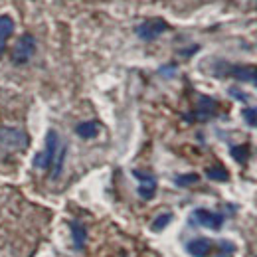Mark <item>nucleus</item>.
<instances>
[{"label":"nucleus","instance_id":"obj_1","mask_svg":"<svg viewBox=\"0 0 257 257\" xmlns=\"http://www.w3.org/2000/svg\"><path fill=\"white\" fill-rule=\"evenodd\" d=\"M58 150H60V137H58V133L56 131H47V135H46V148L34 157V168H38V170L51 168V164H54V161L58 157Z\"/></svg>","mask_w":257,"mask_h":257},{"label":"nucleus","instance_id":"obj_2","mask_svg":"<svg viewBox=\"0 0 257 257\" xmlns=\"http://www.w3.org/2000/svg\"><path fill=\"white\" fill-rule=\"evenodd\" d=\"M28 135L18 127H0V146L8 150H24L28 146Z\"/></svg>","mask_w":257,"mask_h":257},{"label":"nucleus","instance_id":"obj_3","mask_svg":"<svg viewBox=\"0 0 257 257\" xmlns=\"http://www.w3.org/2000/svg\"><path fill=\"white\" fill-rule=\"evenodd\" d=\"M36 47H38L36 38H34L32 34H24V36L16 42V46H14V49H12V62H14L16 66L28 64V62L34 58V54H36Z\"/></svg>","mask_w":257,"mask_h":257},{"label":"nucleus","instance_id":"obj_4","mask_svg":"<svg viewBox=\"0 0 257 257\" xmlns=\"http://www.w3.org/2000/svg\"><path fill=\"white\" fill-rule=\"evenodd\" d=\"M166 30H168V24L163 18H152V20H146L140 26H137V36L144 42H150L154 38H159L161 34H164Z\"/></svg>","mask_w":257,"mask_h":257},{"label":"nucleus","instance_id":"obj_5","mask_svg":"<svg viewBox=\"0 0 257 257\" xmlns=\"http://www.w3.org/2000/svg\"><path fill=\"white\" fill-rule=\"evenodd\" d=\"M192 218H194L196 224H200V226H204V228H210V230H220V228L224 226V216H222V214L204 210V208L194 210Z\"/></svg>","mask_w":257,"mask_h":257},{"label":"nucleus","instance_id":"obj_6","mask_svg":"<svg viewBox=\"0 0 257 257\" xmlns=\"http://www.w3.org/2000/svg\"><path fill=\"white\" fill-rule=\"evenodd\" d=\"M133 176L139 178V196L144 200H150L157 192V178L148 172H140V170H133Z\"/></svg>","mask_w":257,"mask_h":257},{"label":"nucleus","instance_id":"obj_7","mask_svg":"<svg viewBox=\"0 0 257 257\" xmlns=\"http://www.w3.org/2000/svg\"><path fill=\"white\" fill-rule=\"evenodd\" d=\"M216 115V101L212 99V97H200V101H198V109H196V113L194 115H186V119L188 121H192V117H196L198 121H208V119H212Z\"/></svg>","mask_w":257,"mask_h":257},{"label":"nucleus","instance_id":"obj_8","mask_svg":"<svg viewBox=\"0 0 257 257\" xmlns=\"http://www.w3.org/2000/svg\"><path fill=\"white\" fill-rule=\"evenodd\" d=\"M230 75H234L239 81H249L257 87V68L255 66H235L230 68Z\"/></svg>","mask_w":257,"mask_h":257},{"label":"nucleus","instance_id":"obj_9","mask_svg":"<svg viewBox=\"0 0 257 257\" xmlns=\"http://www.w3.org/2000/svg\"><path fill=\"white\" fill-rule=\"evenodd\" d=\"M14 32V20L8 16V14H2L0 16V58L4 56L6 51V40L8 36Z\"/></svg>","mask_w":257,"mask_h":257},{"label":"nucleus","instance_id":"obj_10","mask_svg":"<svg viewBox=\"0 0 257 257\" xmlns=\"http://www.w3.org/2000/svg\"><path fill=\"white\" fill-rule=\"evenodd\" d=\"M186 249H188V253L192 257H206L212 251V243L208 239H204V237H198V239H192L186 245Z\"/></svg>","mask_w":257,"mask_h":257},{"label":"nucleus","instance_id":"obj_11","mask_svg":"<svg viewBox=\"0 0 257 257\" xmlns=\"http://www.w3.org/2000/svg\"><path fill=\"white\" fill-rule=\"evenodd\" d=\"M75 133L81 137V139H93L97 137L99 133V123L97 121H83L75 127Z\"/></svg>","mask_w":257,"mask_h":257},{"label":"nucleus","instance_id":"obj_12","mask_svg":"<svg viewBox=\"0 0 257 257\" xmlns=\"http://www.w3.org/2000/svg\"><path fill=\"white\" fill-rule=\"evenodd\" d=\"M71 239H73L75 249H83V247H85L87 232H85V228H83L79 222H71Z\"/></svg>","mask_w":257,"mask_h":257},{"label":"nucleus","instance_id":"obj_13","mask_svg":"<svg viewBox=\"0 0 257 257\" xmlns=\"http://www.w3.org/2000/svg\"><path fill=\"white\" fill-rule=\"evenodd\" d=\"M66 154H68V146L64 144V146L58 150V157H56L54 164H51V180H56V178L62 174V170H64V163H66Z\"/></svg>","mask_w":257,"mask_h":257},{"label":"nucleus","instance_id":"obj_14","mask_svg":"<svg viewBox=\"0 0 257 257\" xmlns=\"http://www.w3.org/2000/svg\"><path fill=\"white\" fill-rule=\"evenodd\" d=\"M206 176H208L210 180H218V182H226V180H230V172H228L224 166L208 168V170H206Z\"/></svg>","mask_w":257,"mask_h":257},{"label":"nucleus","instance_id":"obj_15","mask_svg":"<svg viewBox=\"0 0 257 257\" xmlns=\"http://www.w3.org/2000/svg\"><path fill=\"white\" fill-rule=\"evenodd\" d=\"M232 157L237 161V163H245L247 161V157H249V146L247 144H239V146H234L232 148Z\"/></svg>","mask_w":257,"mask_h":257},{"label":"nucleus","instance_id":"obj_16","mask_svg":"<svg viewBox=\"0 0 257 257\" xmlns=\"http://www.w3.org/2000/svg\"><path fill=\"white\" fill-rule=\"evenodd\" d=\"M170 220H172V214H161L157 220H154V222L150 224L152 232H161V230H164V228L170 224Z\"/></svg>","mask_w":257,"mask_h":257},{"label":"nucleus","instance_id":"obj_17","mask_svg":"<svg viewBox=\"0 0 257 257\" xmlns=\"http://www.w3.org/2000/svg\"><path fill=\"white\" fill-rule=\"evenodd\" d=\"M200 180L198 174H182V176H176V184L178 186H192Z\"/></svg>","mask_w":257,"mask_h":257},{"label":"nucleus","instance_id":"obj_18","mask_svg":"<svg viewBox=\"0 0 257 257\" xmlns=\"http://www.w3.org/2000/svg\"><path fill=\"white\" fill-rule=\"evenodd\" d=\"M243 117L249 125H257V109H243Z\"/></svg>","mask_w":257,"mask_h":257},{"label":"nucleus","instance_id":"obj_19","mask_svg":"<svg viewBox=\"0 0 257 257\" xmlns=\"http://www.w3.org/2000/svg\"><path fill=\"white\" fill-rule=\"evenodd\" d=\"M230 95H232V97H237V99H241V101H247V95H243V93L237 91V89H230Z\"/></svg>","mask_w":257,"mask_h":257},{"label":"nucleus","instance_id":"obj_20","mask_svg":"<svg viewBox=\"0 0 257 257\" xmlns=\"http://www.w3.org/2000/svg\"><path fill=\"white\" fill-rule=\"evenodd\" d=\"M220 257H230V255H220Z\"/></svg>","mask_w":257,"mask_h":257}]
</instances>
